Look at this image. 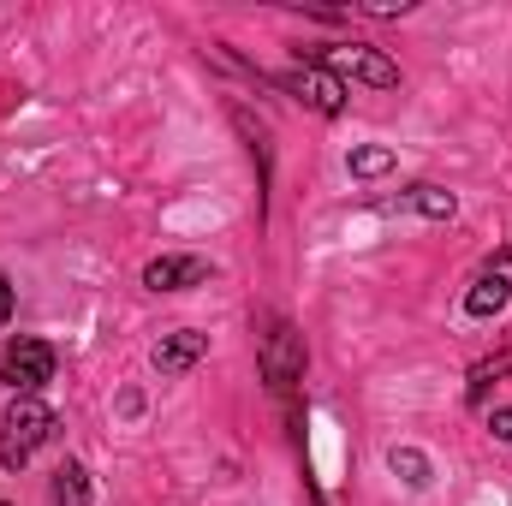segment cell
<instances>
[{"mask_svg":"<svg viewBox=\"0 0 512 506\" xmlns=\"http://www.w3.org/2000/svg\"><path fill=\"white\" fill-rule=\"evenodd\" d=\"M54 435V411L36 399V393H18L12 399V411H6V423H0V465L6 471H18L42 441Z\"/></svg>","mask_w":512,"mask_h":506,"instance_id":"obj_1","label":"cell"},{"mask_svg":"<svg viewBox=\"0 0 512 506\" xmlns=\"http://www.w3.org/2000/svg\"><path fill=\"white\" fill-rule=\"evenodd\" d=\"M322 60H328L334 78H358V84H370V90H393V84H399V66L387 60L382 48H364V42L322 48Z\"/></svg>","mask_w":512,"mask_h":506,"instance_id":"obj_2","label":"cell"},{"mask_svg":"<svg viewBox=\"0 0 512 506\" xmlns=\"http://www.w3.org/2000/svg\"><path fill=\"white\" fill-rule=\"evenodd\" d=\"M262 376L274 393H286L292 381L304 376V334L292 328V322H274L268 334H262Z\"/></svg>","mask_w":512,"mask_h":506,"instance_id":"obj_3","label":"cell"},{"mask_svg":"<svg viewBox=\"0 0 512 506\" xmlns=\"http://www.w3.org/2000/svg\"><path fill=\"white\" fill-rule=\"evenodd\" d=\"M280 84H286V90H292L304 108H316V114H328V120H334V114H346V78H334L322 60H310V66L286 72Z\"/></svg>","mask_w":512,"mask_h":506,"instance_id":"obj_4","label":"cell"},{"mask_svg":"<svg viewBox=\"0 0 512 506\" xmlns=\"http://www.w3.org/2000/svg\"><path fill=\"white\" fill-rule=\"evenodd\" d=\"M0 370H6V381L18 387V393H36V387H48L54 381V346L48 340H12L6 346V358H0Z\"/></svg>","mask_w":512,"mask_h":506,"instance_id":"obj_5","label":"cell"},{"mask_svg":"<svg viewBox=\"0 0 512 506\" xmlns=\"http://www.w3.org/2000/svg\"><path fill=\"white\" fill-rule=\"evenodd\" d=\"M209 280V262L203 256H155L143 268V286L149 292H185V286H203Z\"/></svg>","mask_w":512,"mask_h":506,"instance_id":"obj_6","label":"cell"},{"mask_svg":"<svg viewBox=\"0 0 512 506\" xmlns=\"http://www.w3.org/2000/svg\"><path fill=\"white\" fill-rule=\"evenodd\" d=\"M203 352H209V334H197V328L161 334V346H155V370H161V376H185L191 364H203Z\"/></svg>","mask_w":512,"mask_h":506,"instance_id":"obj_7","label":"cell"},{"mask_svg":"<svg viewBox=\"0 0 512 506\" xmlns=\"http://www.w3.org/2000/svg\"><path fill=\"white\" fill-rule=\"evenodd\" d=\"M507 298H512V286H507V274L495 268V274H483V280L465 292V310H471V316H495V310H507Z\"/></svg>","mask_w":512,"mask_h":506,"instance_id":"obj_8","label":"cell"},{"mask_svg":"<svg viewBox=\"0 0 512 506\" xmlns=\"http://www.w3.org/2000/svg\"><path fill=\"white\" fill-rule=\"evenodd\" d=\"M405 203H411L417 215H429V221H453V215H459V197H453V191H441V185H411V191H405Z\"/></svg>","mask_w":512,"mask_h":506,"instance_id":"obj_9","label":"cell"},{"mask_svg":"<svg viewBox=\"0 0 512 506\" xmlns=\"http://www.w3.org/2000/svg\"><path fill=\"white\" fill-rule=\"evenodd\" d=\"M54 501L60 506H90V471H84L78 459H66V465L54 471Z\"/></svg>","mask_w":512,"mask_h":506,"instance_id":"obj_10","label":"cell"},{"mask_svg":"<svg viewBox=\"0 0 512 506\" xmlns=\"http://www.w3.org/2000/svg\"><path fill=\"white\" fill-rule=\"evenodd\" d=\"M393 161H399V155H393L387 143H364V149H352V161H346V167H352V179H382Z\"/></svg>","mask_w":512,"mask_h":506,"instance_id":"obj_11","label":"cell"},{"mask_svg":"<svg viewBox=\"0 0 512 506\" xmlns=\"http://www.w3.org/2000/svg\"><path fill=\"white\" fill-rule=\"evenodd\" d=\"M512 370V352H495V358H483L477 370H471V387H465V399L471 405H483V393H489V381H501Z\"/></svg>","mask_w":512,"mask_h":506,"instance_id":"obj_12","label":"cell"},{"mask_svg":"<svg viewBox=\"0 0 512 506\" xmlns=\"http://www.w3.org/2000/svg\"><path fill=\"white\" fill-rule=\"evenodd\" d=\"M387 465H393V477H405L411 489H423V483H429V459H423L417 447H393V453H387Z\"/></svg>","mask_w":512,"mask_h":506,"instance_id":"obj_13","label":"cell"},{"mask_svg":"<svg viewBox=\"0 0 512 506\" xmlns=\"http://www.w3.org/2000/svg\"><path fill=\"white\" fill-rule=\"evenodd\" d=\"M489 429H495L501 441H512V405H501V411H489Z\"/></svg>","mask_w":512,"mask_h":506,"instance_id":"obj_14","label":"cell"},{"mask_svg":"<svg viewBox=\"0 0 512 506\" xmlns=\"http://www.w3.org/2000/svg\"><path fill=\"white\" fill-rule=\"evenodd\" d=\"M364 12L370 18H393V12H405V0H364Z\"/></svg>","mask_w":512,"mask_h":506,"instance_id":"obj_15","label":"cell"},{"mask_svg":"<svg viewBox=\"0 0 512 506\" xmlns=\"http://www.w3.org/2000/svg\"><path fill=\"white\" fill-rule=\"evenodd\" d=\"M6 322H12V280L0 274V328H6Z\"/></svg>","mask_w":512,"mask_h":506,"instance_id":"obj_16","label":"cell"},{"mask_svg":"<svg viewBox=\"0 0 512 506\" xmlns=\"http://www.w3.org/2000/svg\"><path fill=\"white\" fill-rule=\"evenodd\" d=\"M0 387H6V370H0Z\"/></svg>","mask_w":512,"mask_h":506,"instance_id":"obj_17","label":"cell"},{"mask_svg":"<svg viewBox=\"0 0 512 506\" xmlns=\"http://www.w3.org/2000/svg\"><path fill=\"white\" fill-rule=\"evenodd\" d=\"M0 506H6V501H0Z\"/></svg>","mask_w":512,"mask_h":506,"instance_id":"obj_18","label":"cell"}]
</instances>
